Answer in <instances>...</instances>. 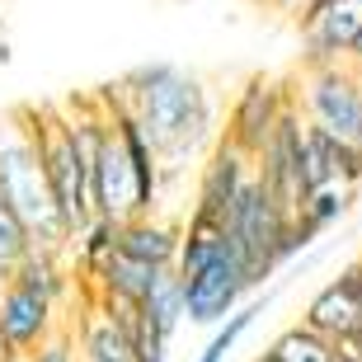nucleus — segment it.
Wrapping results in <instances>:
<instances>
[{
	"instance_id": "nucleus-5",
	"label": "nucleus",
	"mask_w": 362,
	"mask_h": 362,
	"mask_svg": "<svg viewBox=\"0 0 362 362\" xmlns=\"http://www.w3.org/2000/svg\"><path fill=\"white\" fill-rule=\"evenodd\" d=\"M287 221L292 216L282 212V202L273 198L269 188L250 179L240 188V198L230 202L226 212V235L240 255L245 273H250V287H264V278L282 269V235H287Z\"/></svg>"
},
{
	"instance_id": "nucleus-20",
	"label": "nucleus",
	"mask_w": 362,
	"mask_h": 362,
	"mask_svg": "<svg viewBox=\"0 0 362 362\" xmlns=\"http://www.w3.org/2000/svg\"><path fill=\"white\" fill-rule=\"evenodd\" d=\"M259 362H334V344L296 320L292 329H282L269 349L259 353Z\"/></svg>"
},
{
	"instance_id": "nucleus-7",
	"label": "nucleus",
	"mask_w": 362,
	"mask_h": 362,
	"mask_svg": "<svg viewBox=\"0 0 362 362\" xmlns=\"http://www.w3.org/2000/svg\"><path fill=\"white\" fill-rule=\"evenodd\" d=\"M179 282H184V325H202V329L221 325L245 301V292H255L240 255H235V245H230V235L198 273H188Z\"/></svg>"
},
{
	"instance_id": "nucleus-17",
	"label": "nucleus",
	"mask_w": 362,
	"mask_h": 362,
	"mask_svg": "<svg viewBox=\"0 0 362 362\" xmlns=\"http://www.w3.org/2000/svg\"><path fill=\"white\" fill-rule=\"evenodd\" d=\"M118 226L122 221H113V216H90L85 226H76L71 245H76V273H81L76 282H81V287H90V282L99 278V269L113 259V250H118Z\"/></svg>"
},
{
	"instance_id": "nucleus-19",
	"label": "nucleus",
	"mask_w": 362,
	"mask_h": 362,
	"mask_svg": "<svg viewBox=\"0 0 362 362\" xmlns=\"http://www.w3.org/2000/svg\"><path fill=\"white\" fill-rule=\"evenodd\" d=\"M136 310L146 315L156 329H160L170 344H175V334H179V325H184V282H179V273L175 269H165L160 278H156V287H151L141 301H136Z\"/></svg>"
},
{
	"instance_id": "nucleus-13",
	"label": "nucleus",
	"mask_w": 362,
	"mask_h": 362,
	"mask_svg": "<svg viewBox=\"0 0 362 362\" xmlns=\"http://www.w3.org/2000/svg\"><path fill=\"white\" fill-rule=\"evenodd\" d=\"M255 179V156H245L240 146H230L226 136L212 146L207 165L198 175V198H193V212H207L216 221H226L230 202L240 198V188Z\"/></svg>"
},
{
	"instance_id": "nucleus-22",
	"label": "nucleus",
	"mask_w": 362,
	"mask_h": 362,
	"mask_svg": "<svg viewBox=\"0 0 362 362\" xmlns=\"http://www.w3.org/2000/svg\"><path fill=\"white\" fill-rule=\"evenodd\" d=\"M334 179L349 188H362V141H339L334 136Z\"/></svg>"
},
{
	"instance_id": "nucleus-28",
	"label": "nucleus",
	"mask_w": 362,
	"mask_h": 362,
	"mask_svg": "<svg viewBox=\"0 0 362 362\" xmlns=\"http://www.w3.org/2000/svg\"><path fill=\"white\" fill-rule=\"evenodd\" d=\"M353 52H362V33H358V47H353ZM353 52H349V57H353Z\"/></svg>"
},
{
	"instance_id": "nucleus-14",
	"label": "nucleus",
	"mask_w": 362,
	"mask_h": 362,
	"mask_svg": "<svg viewBox=\"0 0 362 362\" xmlns=\"http://www.w3.org/2000/svg\"><path fill=\"white\" fill-rule=\"evenodd\" d=\"M358 320H362V264L353 259L334 282H325L320 292L306 301L301 325H310V329L325 334V339H339L344 329H353Z\"/></svg>"
},
{
	"instance_id": "nucleus-21",
	"label": "nucleus",
	"mask_w": 362,
	"mask_h": 362,
	"mask_svg": "<svg viewBox=\"0 0 362 362\" xmlns=\"http://www.w3.org/2000/svg\"><path fill=\"white\" fill-rule=\"evenodd\" d=\"M33 250V235H28V226L14 216L10 202H0V278L19 264V259Z\"/></svg>"
},
{
	"instance_id": "nucleus-9",
	"label": "nucleus",
	"mask_w": 362,
	"mask_h": 362,
	"mask_svg": "<svg viewBox=\"0 0 362 362\" xmlns=\"http://www.w3.org/2000/svg\"><path fill=\"white\" fill-rule=\"evenodd\" d=\"M287 108H292V90L287 85L273 81V76H250L226 113V141L240 146L245 156H259V146L269 141V132L278 127V118Z\"/></svg>"
},
{
	"instance_id": "nucleus-12",
	"label": "nucleus",
	"mask_w": 362,
	"mask_h": 362,
	"mask_svg": "<svg viewBox=\"0 0 362 362\" xmlns=\"http://www.w3.org/2000/svg\"><path fill=\"white\" fill-rule=\"evenodd\" d=\"M76 296H81V315L66 329L71 344H76V362H136L132 339L113 315V306H104L90 287H81Z\"/></svg>"
},
{
	"instance_id": "nucleus-3",
	"label": "nucleus",
	"mask_w": 362,
	"mask_h": 362,
	"mask_svg": "<svg viewBox=\"0 0 362 362\" xmlns=\"http://www.w3.org/2000/svg\"><path fill=\"white\" fill-rule=\"evenodd\" d=\"M0 202H10L14 216L28 226L33 245L42 250H71V221L62 216L52 198V184H47V170L38 160V146H33V136H28L24 118L10 113V118H0Z\"/></svg>"
},
{
	"instance_id": "nucleus-11",
	"label": "nucleus",
	"mask_w": 362,
	"mask_h": 362,
	"mask_svg": "<svg viewBox=\"0 0 362 362\" xmlns=\"http://www.w3.org/2000/svg\"><path fill=\"white\" fill-rule=\"evenodd\" d=\"M301 66L349 62L362 33V0H329L320 10H301Z\"/></svg>"
},
{
	"instance_id": "nucleus-10",
	"label": "nucleus",
	"mask_w": 362,
	"mask_h": 362,
	"mask_svg": "<svg viewBox=\"0 0 362 362\" xmlns=\"http://www.w3.org/2000/svg\"><path fill=\"white\" fill-rule=\"evenodd\" d=\"M255 179L282 202V212L296 216V207L306 198V188H301V113H296V108L282 113L278 127L269 132V141L259 146Z\"/></svg>"
},
{
	"instance_id": "nucleus-8",
	"label": "nucleus",
	"mask_w": 362,
	"mask_h": 362,
	"mask_svg": "<svg viewBox=\"0 0 362 362\" xmlns=\"http://www.w3.org/2000/svg\"><path fill=\"white\" fill-rule=\"evenodd\" d=\"M57 310H62V301L47 296L42 287L14 278V273L0 278V334L14 344L19 358L57 334Z\"/></svg>"
},
{
	"instance_id": "nucleus-18",
	"label": "nucleus",
	"mask_w": 362,
	"mask_h": 362,
	"mask_svg": "<svg viewBox=\"0 0 362 362\" xmlns=\"http://www.w3.org/2000/svg\"><path fill=\"white\" fill-rule=\"evenodd\" d=\"M269 306H273V292H264V296H255V301L235 306L221 325H212V339L202 344V353L193 362H226L230 353H235V344L250 334V325H255L259 315H269Z\"/></svg>"
},
{
	"instance_id": "nucleus-16",
	"label": "nucleus",
	"mask_w": 362,
	"mask_h": 362,
	"mask_svg": "<svg viewBox=\"0 0 362 362\" xmlns=\"http://www.w3.org/2000/svg\"><path fill=\"white\" fill-rule=\"evenodd\" d=\"M353 198H358V188L349 184H320V188H310L306 198H301V207H296V230H301V240H320L325 230H334L344 216H349Z\"/></svg>"
},
{
	"instance_id": "nucleus-6",
	"label": "nucleus",
	"mask_w": 362,
	"mask_h": 362,
	"mask_svg": "<svg viewBox=\"0 0 362 362\" xmlns=\"http://www.w3.org/2000/svg\"><path fill=\"white\" fill-rule=\"evenodd\" d=\"M292 108L301 113V122L339 136V141H362V81L349 62L301 66Z\"/></svg>"
},
{
	"instance_id": "nucleus-27",
	"label": "nucleus",
	"mask_w": 362,
	"mask_h": 362,
	"mask_svg": "<svg viewBox=\"0 0 362 362\" xmlns=\"http://www.w3.org/2000/svg\"><path fill=\"white\" fill-rule=\"evenodd\" d=\"M320 5H329V0H306V5H301V10H320Z\"/></svg>"
},
{
	"instance_id": "nucleus-23",
	"label": "nucleus",
	"mask_w": 362,
	"mask_h": 362,
	"mask_svg": "<svg viewBox=\"0 0 362 362\" xmlns=\"http://www.w3.org/2000/svg\"><path fill=\"white\" fill-rule=\"evenodd\" d=\"M24 362H76V344H71L66 329H57L47 344H38L33 353H24Z\"/></svg>"
},
{
	"instance_id": "nucleus-15",
	"label": "nucleus",
	"mask_w": 362,
	"mask_h": 362,
	"mask_svg": "<svg viewBox=\"0 0 362 362\" xmlns=\"http://www.w3.org/2000/svg\"><path fill=\"white\" fill-rule=\"evenodd\" d=\"M179 240H184V226H175V221H165V216H156V212L127 216L118 226V250L122 255L141 259V264H156V269H175Z\"/></svg>"
},
{
	"instance_id": "nucleus-24",
	"label": "nucleus",
	"mask_w": 362,
	"mask_h": 362,
	"mask_svg": "<svg viewBox=\"0 0 362 362\" xmlns=\"http://www.w3.org/2000/svg\"><path fill=\"white\" fill-rule=\"evenodd\" d=\"M0 362H24V358H19V353H14V344H10V339H5V334H0Z\"/></svg>"
},
{
	"instance_id": "nucleus-4",
	"label": "nucleus",
	"mask_w": 362,
	"mask_h": 362,
	"mask_svg": "<svg viewBox=\"0 0 362 362\" xmlns=\"http://www.w3.org/2000/svg\"><path fill=\"white\" fill-rule=\"evenodd\" d=\"M24 118L33 146H38V160L47 170V184H52V198L62 207V216L71 221V230L85 226L94 216V184H90V165L85 156L76 151L71 141V127H66V108L62 104H24L14 108Z\"/></svg>"
},
{
	"instance_id": "nucleus-1",
	"label": "nucleus",
	"mask_w": 362,
	"mask_h": 362,
	"mask_svg": "<svg viewBox=\"0 0 362 362\" xmlns=\"http://www.w3.org/2000/svg\"><path fill=\"white\" fill-rule=\"evenodd\" d=\"M113 94L122 99V108L132 113V122L151 141L165 179H175L202 151V141L216 132V104L207 85L198 76L179 71L175 62H151V66L127 71Z\"/></svg>"
},
{
	"instance_id": "nucleus-26",
	"label": "nucleus",
	"mask_w": 362,
	"mask_h": 362,
	"mask_svg": "<svg viewBox=\"0 0 362 362\" xmlns=\"http://www.w3.org/2000/svg\"><path fill=\"white\" fill-rule=\"evenodd\" d=\"M349 66L358 71V81H362V52H353V57H349Z\"/></svg>"
},
{
	"instance_id": "nucleus-2",
	"label": "nucleus",
	"mask_w": 362,
	"mask_h": 362,
	"mask_svg": "<svg viewBox=\"0 0 362 362\" xmlns=\"http://www.w3.org/2000/svg\"><path fill=\"white\" fill-rule=\"evenodd\" d=\"M99 104L108 113V132L104 146H99V160H94V216L127 221V216L156 212L165 188L156 151L132 122V113L122 108V99L113 94V85L99 90Z\"/></svg>"
},
{
	"instance_id": "nucleus-25",
	"label": "nucleus",
	"mask_w": 362,
	"mask_h": 362,
	"mask_svg": "<svg viewBox=\"0 0 362 362\" xmlns=\"http://www.w3.org/2000/svg\"><path fill=\"white\" fill-rule=\"evenodd\" d=\"M10 62V42H5V28H0V66Z\"/></svg>"
}]
</instances>
